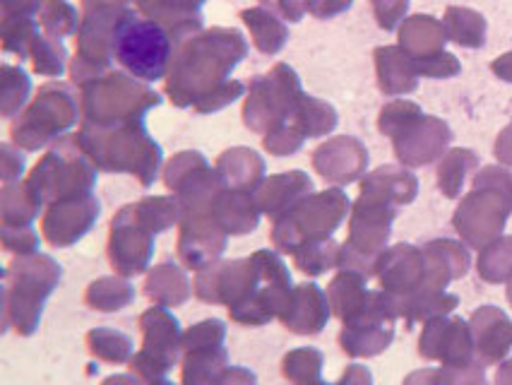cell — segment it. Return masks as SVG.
Returning <instances> with one entry per match:
<instances>
[{
	"label": "cell",
	"instance_id": "14",
	"mask_svg": "<svg viewBox=\"0 0 512 385\" xmlns=\"http://www.w3.org/2000/svg\"><path fill=\"white\" fill-rule=\"evenodd\" d=\"M241 94H243L241 82H224V85H219L217 90H212L210 94H207V97H202L200 102L195 104V109H198L200 114H210V111L224 109L226 104L236 102Z\"/></svg>",
	"mask_w": 512,
	"mask_h": 385
},
{
	"label": "cell",
	"instance_id": "13",
	"mask_svg": "<svg viewBox=\"0 0 512 385\" xmlns=\"http://www.w3.org/2000/svg\"><path fill=\"white\" fill-rule=\"evenodd\" d=\"M29 94V77L22 70L3 68V111L5 116H13L22 104H25Z\"/></svg>",
	"mask_w": 512,
	"mask_h": 385
},
{
	"label": "cell",
	"instance_id": "10",
	"mask_svg": "<svg viewBox=\"0 0 512 385\" xmlns=\"http://www.w3.org/2000/svg\"><path fill=\"white\" fill-rule=\"evenodd\" d=\"M445 25H448V34L452 41L462 46H481L484 44L486 22L484 17L472 13V10L450 8L445 15Z\"/></svg>",
	"mask_w": 512,
	"mask_h": 385
},
{
	"label": "cell",
	"instance_id": "18",
	"mask_svg": "<svg viewBox=\"0 0 512 385\" xmlns=\"http://www.w3.org/2000/svg\"><path fill=\"white\" fill-rule=\"evenodd\" d=\"M39 8V0H3L5 17H27Z\"/></svg>",
	"mask_w": 512,
	"mask_h": 385
},
{
	"label": "cell",
	"instance_id": "2",
	"mask_svg": "<svg viewBox=\"0 0 512 385\" xmlns=\"http://www.w3.org/2000/svg\"><path fill=\"white\" fill-rule=\"evenodd\" d=\"M89 157L104 169H130L142 176V181L150 183L159 162H162V150L157 142L147 138L142 121L123 123L113 130L111 126H92L85 123L82 133L77 135Z\"/></svg>",
	"mask_w": 512,
	"mask_h": 385
},
{
	"label": "cell",
	"instance_id": "15",
	"mask_svg": "<svg viewBox=\"0 0 512 385\" xmlns=\"http://www.w3.org/2000/svg\"><path fill=\"white\" fill-rule=\"evenodd\" d=\"M373 10L380 27L395 29L400 17L404 15V10H407V0H373Z\"/></svg>",
	"mask_w": 512,
	"mask_h": 385
},
{
	"label": "cell",
	"instance_id": "4",
	"mask_svg": "<svg viewBox=\"0 0 512 385\" xmlns=\"http://www.w3.org/2000/svg\"><path fill=\"white\" fill-rule=\"evenodd\" d=\"M159 104V94L125 73L97 77L82 90V111L92 126H123L142 121V114Z\"/></svg>",
	"mask_w": 512,
	"mask_h": 385
},
{
	"label": "cell",
	"instance_id": "1",
	"mask_svg": "<svg viewBox=\"0 0 512 385\" xmlns=\"http://www.w3.org/2000/svg\"><path fill=\"white\" fill-rule=\"evenodd\" d=\"M248 46L236 29H210L200 37L183 41L174 53L166 80V94L176 106L198 104L236 68Z\"/></svg>",
	"mask_w": 512,
	"mask_h": 385
},
{
	"label": "cell",
	"instance_id": "6",
	"mask_svg": "<svg viewBox=\"0 0 512 385\" xmlns=\"http://www.w3.org/2000/svg\"><path fill=\"white\" fill-rule=\"evenodd\" d=\"M77 121V106L63 85L41 87L34 104L13 126V140L27 150H37Z\"/></svg>",
	"mask_w": 512,
	"mask_h": 385
},
{
	"label": "cell",
	"instance_id": "3",
	"mask_svg": "<svg viewBox=\"0 0 512 385\" xmlns=\"http://www.w3.org/2000/svg\"><path fill=\"white\" fill-rule=\"evenodd\" d=\"M174 44L176 39L164 25L154 20H138L128 10L113 37V58L138 80L157 82L171 68Z\"/></svg>",
	"mask_w": 512,
	"mask_h": 385
},
{
	"label": "cell",
	"instance_id": "19",
	"mask_svg": "<svg viewBox=\"0 0 512 385\" xmlns=\"http://www.w3.org/2000/svg\"><path fill=\"white\" fill-rule=\"evenodd\" d=\"M493 70H496L500 77H505V80H512V53L500 58V61L493 65Z\"/></svg>",
	"mask_w": 512,
	"mask_h": 385
},
{
	"label": "cell",
	"instance_id": "9",
	"mask_svg": "<svg viewBox=\"0 0 512 385\" xmlns=\"http://www.w3.org/2000/svg\"><path fill=\"white\" fill-rule=\"evenodd\" d=\"M296 128L308 138H320V135L330 133L335 128L337 116L332 106L323 102H315L311 97H303L299 109H296Z\"/></svg>",
	"mask_w": 512,
	"mask_h": 385
},
{
	"label": "cell",
	"instance_id": "7",
	"mask_svg": "<svg viewBox=\"0 0 512 385\" xmlns=\"http://www.w3.org/2000/svg\"><path fill=\"white\" fill-rule=\"evenodd\" d=\"M375 63H378V75H380V87L385 92L397 94V92H409L416 87L412 63L409 56H404L397 49H380L375 51Z\"/></svg>",
	"mask_w": 512,
	"mask_h": 385
},
{
	"label": "cell",
	"instance_id": "20",
	"mask_svg": "<svg viewBox=\"0 0 512 385\" xmlns=\"http://www.w3.org/2000/svg\"><path fill=\"white\" fill-rule=\"evenodd\" d=\"M174 3H178V5H183V8H188V10H198L202 3H205V0H174Z\"/></svg>",
	"mask_w": 512,
	"mask_h": 385
},
{
	"label": "cell",
	"instance_id": "11",
	"mask_svg": "<svg viewBox=\"0 0 512 385\" xmlns=\"http://www.w3.org/2000/svg\"><path fill=\"white\" fill-rule=\"evenodd\" d=\"M41 25H44L53 37H65L77 29V10L65 0H44L39 10Z\"/></svg>",
	"mask_w": 512,
	"mask_h": 385
},
{
	"label": "cell",
	"instance_id": "8",
	"mask_svg": "<svg viewBox=\"0 0 512 385\" xmlns=\"http://www.w3.org/2000/svg\"><path fill=\"white\" fill-rule=\"evenodd\" d=\"M241 20L246 22L250 29V37H253L255 46L263 53H277L284 44H287V27H284L275 15L267 13V10H243Z\"/></svg>",
	"mask_w": 512,
	"mask_h": 385
},
{
	"label": "cell",
	"instance_id": "5",
	"mask_svg": "<svg viewBox=\"0 0 512 385\" xmlns=\"http://www.w3.org/2000/svg\"><path fill=\"white\" fill-rule=\"evenodd\" d=\"M303 94L299 77L287 65H277L270 75L258 77L250 85V94L243 106V121L250 130H275L289 114H296Z\"/></svg>",
	"mask_w": 512,
	"mask_h": 385
},
{
	"label": "cell",
	"instance_id": "12",
	"mask_svg": "<svg viewBox=\"0 0 512 385\" xmlns=\"http://www.w3.org/2000/svg\"><path fill=\"white\" fill-rule=\"evenodd\" d=\"M32 63L34 70L39 75H61L63 65H65V49L58 39H46V37H37L34 39L32 49Z\"/></svg>",
	"mask_w": 512,
	"mask_h": 385
},
{
	"label": "cell",
	"instance_id": "21",
	"mask_svg": "<svg viewBox=\"0 0 512 385\" xmlns=\"http://www.w3.org/2000/svg\"><path fill=\"white\" fill-rule=\"evenodd\" d=\"M87 3H113V5H123L125 0H87Z\"/></svg>",
	"mask_w": 512,
	"mask_h": 385
},
{
	"label": "cell",
	"instance_id": "16",
	"mask_svg": "<svg viewBox=\"0 0 512 385\" xmlns=\"http://www.w3.org/2000/svg\"><path fill=\"white\" fill-rule=\"evenodd\" d=\"M263 3L287 17L289 22H299L301 15L308 10V0H263Z\"/></svg>",
	"mask_w": 512,
	"mask_h": 385
},
{
	"label": "cell",
	"instance_id": "17",
	"mask_svg": "<svg viewBox=\"0 0 512 385\" xmlns=\"http://www.w3.org/2000/svg\"><path fill=\"white\" fill-rule=\"evenodd\" d=\"M349 5H351V0H313L311 10H313V15H318V17H332V15L342 13V10H347Z\"/></svg>",
	"mask_w": 512,
	"mask_h": 385
}]
</instances>
